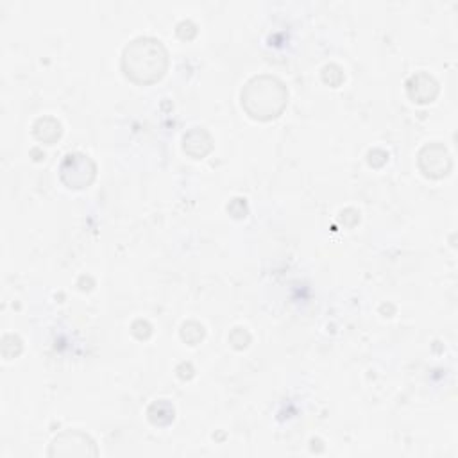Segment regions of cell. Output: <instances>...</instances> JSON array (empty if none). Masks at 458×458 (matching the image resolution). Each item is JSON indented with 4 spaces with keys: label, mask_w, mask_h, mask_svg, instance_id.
<instances>
[{
    "label": "cell",
    "mask_w": 458,
    "mask_h": 458,
    "mask_svg": "<svg viewBox=\"0 0 458 458\" xmlns=\"http://www.w3.org/2000/svg\"><path fill=\"white\" fill-rule=\"evenodd\" d=\"M122 64L131 79L138 82H154L166 68V50L159 39L138 38L125 47Z\"/></svg>",
    "instance_id": "cell-1"
},
{
    "label": "cell",
    "mask_w": 458,
    "mask_h": 458,
    "mask_svg": "<svg viewBox=\"0 0 458 458\" xmlns=\"http://www.w3.org/2000/svg\"><path fill=\"white\" fill-rule=\"evenodd\" d=\"M242 104L256 118H272L283 111L286 89L274 77H254L242 91Z\"/></svg>",
    "instance_id": "cell-2"
},
{
    "label": "cell",
    "mask_w": 458,
    "mask_h": 458,
    "mask_svg": "<svg viewBox=\"0 0 458 458\" xmlns=\"http://www.w3.org/2000/svg\"><path fill=\"white\" fill-rule=\"evenodd\" d=\"M61 170H75L73 175L66 181L70 186L73 188H81L84 184H88L93 177V172H95V166L93 163L88 159V156H82V154H70L66 156Z\"/></svg>",
    "instance_id": "cell-3"
}]
</instances>
